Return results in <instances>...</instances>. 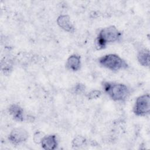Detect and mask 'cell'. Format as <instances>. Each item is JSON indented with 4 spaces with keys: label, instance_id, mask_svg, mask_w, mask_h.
Wrapping results in <instances>:
<instances>
[{
    "label": "cell",
    "instance_id": "10",
    "mask_svg": "<svg viewBox=\"0 0 150 150\" xmlns=\"http://www.w3.org/2000/svg\"><path fill=\"white\" fill-rule=\"evenodd\" d=\"M149 51L146 49H143L139 52L137 59L142 66L148 67L149 65Z\"/></svg>",
    "mask_w": 150,
    "mask_h": 150
},
{
    "label": "cell",
    "instance_id": "6",
    "mask_svg": "<svg viewBox=\"0 0 150 150\" xmlns=\"http://www.w3.org/2000/svg\"><path fill=\"white\" fill-rule=\"evenodd\" d=\"M57 23L64 30L73 33L74 31V28L70 22L69 16L67 15H60L57 19Z\"/></svg>",
    "mask_w": 150,
    "mask_h": 150
},
{
    "label": "cell",
    "instance_id": "1",
    "mask_svg": "<svg viewBox=\"0 0 150 150\" xmlns=\"http://www.w3.org/2000/svg\"><path fill=\"white\" fill-rule=\"evenodd\" d=\"M121 37V33L114 26H110L102 29L96 40V45L98 49H101L109 43L119 40Z\"/></svg>",
    "mask_w": 150,
    "mask_h": 150
},
{
    "label": "cell",
    "instance_id": "3",
    "mask_svg": "<svg viewBox=\"0 0 150 150\" xmlns=\"http://www.w3.org/2000/svg\"><path fill=\"white\" fill-rule=\"evenodd\" d=\"M98 62L101 66L113 71L126 69L128 66L123 59L114 54H108L101 57Z\"/></svg>",
    "mask_w": 150,
    "mask_h": 150
},
{
    "label": "cell",
    "instance_id": "11",
    "mask_svg": "<svg viewBox=\"0 0 150 150\" xmlns=\"http://www.w3.org/2000/svg\"><path fill=\"white\" fill-rule=\"evenodd\" d=\"M86 142V140L84 137L83 136H77L73 139L72 141V145L75 147H80L81 146L84 145Z\"/></svg>",
    "mask_w": 150,
    "mask_h": 150
},
{
    "label": "cell",
    "instance_id": "2",
    "mask_svg": "<svg viewBox=\"0 0 150 150\" xmlns=\"http://www.w3.org/2000/svg\"><path fill=\"white\" fill-rule=\"evenodd\" d=\"M103 87L105 92L114 101H125L129 94L128 87L124 84L105 81Z\"/></svg>",
    "mask_w": 150,
    "mask_h": 150
},
{
    "label": "cell",
    "instance_id": "7",
    "mask_svg": "<svg viewBox=\"0 0 150 150\" xmlns=\"http://www.w3.org/2000/svg\"><path fill=\"white\" fill-rule=\"evenodd\" d=\"M42 147L46 150H53L56 148L58 142L55 135L44 136L41 141Z\"/></svg>",
    "mask_w": 150,
    "mask_h": 150
},
{
    "label": "cell",
    "instance_id": "8",
    "mask_svg": "<svg viewBox=\"0 0 150 150\" xmlns=\"http://www.w3.org/2000/svg\"><path fill=\"white\" fill-rule=\"evenodd\" d=\"M67 68L72 71H77L81 66L80 56L77 54H73L69 56L66 64Z\"/></svg>",
    "mask_w": 150,
    "mask_h": 150
},
{
    "label": "cell",
    "instance_id": "5",
    "mask_svg": "<svg viewBox=\"0 0 150 150\" xmlns=\"http://www.w3.org/2000/svg\"><path fill=\"white\" fill-rule=\"evenodd\" d=\"M29 137L28 131L23 128H16L12 129L9 135V141L14 145H18L25 142Z\"/></svg>",
    "mask_w": 150,
    "mask_h": 150
},
{
    "label": "cell",
    "instance_id": "13",
    "mask_svg": "<svg viewBox=\"0 0 150 150\" xmlns=\"http://www.w3.org/2000/svg\"><path fill=\"white\" fill-rule=\"evenodd\" d=\"M43 137H44V136H43V133H42L40 131H37L34 134V137H33L34 142L37 144L40 143Z\"/></svg>",
    "mask_w": 150,
    "mask_h": 150
},
{
    "label": "cell",
    "instance_id": "14",
    "mask_svg": "<svg viewBox=\"0 0 150 150\" xmlns=\"http://www.w3.org/2000/svg\"><path fill=\"white\" fill-rule=\"evenodd\" d=\"M85 90V86L82 84H78L75 86V92L78 94L83 93Z\"/></svg>",
    "mask_w": 150,
    "mask_h": 150
},
{
    "label": "cell",
    "instance_id": "4",
    "mask_svg": "<svg viewBox=\"0 0 150 150\" xmlns=\"http://www.w3.org/2000/svg\"><path fill=\"white\" fill-rule=\"evenodd\" d=\"M133 111L137 116H145L150 111V97L148 94L138 97L135 101Z\"/></svg>",
    "mask_w": 150,
    "mask_h": 150
},
{
    "label": "cell",
    "instance_id": "9",
    "mask_svg": "<svg viewBox=\"0 0 150 150\" xmlns=\"http://www.w3.org/2000/svg\"><path fill=\"white\" fill-rule=\"evenodd\" d=\"M10 114L13 118L18 121H23L24 120L23 110L18 104H12L9 108Z\"/></svg>",
    "mask_w": 150,
    "mask_h": 150
},
{
    "label": "cell",
    "instance_id": "12",
    "mask_svg": "<svg viewBox=\"0 0 150 150\" xmlns=\"http://www.w3.org/2000/svg\"><path fill=\"white\" fill-rule=\"evenodd\" d=\"M101 95V92L100 90H94L91 91L87 95V97L88 99H95L98 98Z\"/></svg>",
    "mask_w": 150,
    "mask_h": 150
}]
</instances>
